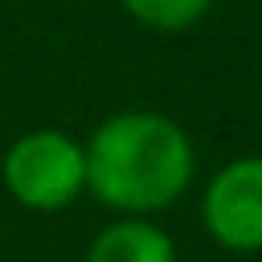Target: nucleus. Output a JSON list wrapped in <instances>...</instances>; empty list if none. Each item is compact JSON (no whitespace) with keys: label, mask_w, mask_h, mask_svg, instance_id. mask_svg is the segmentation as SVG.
I'll return each instance as SVG.
<instances>
[{"label":"nucleus","mask_w":262,"mask_h":262,"mask_svg":"<svg viewBox=\"0 0 262 262\" xmlns=\"http://www.w3.org/2000/svg\"><path fill=\"white\" fill-rule=\"evenodd\" d=\"M123 8L151 25V29H164V33H176V29H188L205 16L209 0H123Z\"/></svg>","instance_id":"nucleus-5"},{"label":"nucleus","mask_w":262,"mask_h":262,"mask_svg":"<svg viewBox=\"0 0 262 262\" xmlns=\"http://www.w3.org/2000/svg\"><path fill=\"white\" fill-rule=\"evenodd\" d=\"M8 196L29 213H61L86 192V147L53 127L25 131L0 160Z\"/></svg>","instance_id":"nucleus-2"},{"label":"nucleus","mask_w":262,"mask_h":262,"mask_svg":"<svg viewBox=\"0 0 262 262\" xmlns=\"http://www.w3.org/2000/svg\"><path fill=\"white\" fill-rule=\"evenodd\" d=\"M86 147V192L115 213L168 209L192 180L196 156L180 123L156 111H123L94 127Z\"/></svg>","instance_id":"nucleus-1"},{"label":"nucleus","mask_w":262,"mask_h":262,"mask_svg":"<svg viewBox=\"0 0 262 262\" xmlns=\"http://www.w3.org/2000/svg\"><path fill=\"white\" fill-rule=\"evenodd\" d=\"M86 262H176L172 237L147 217H119L94 233Z\"/></svg>","instance_id":"nucleus-4"},{"label":"nucleus","mask_w":262,"mask_h":262,"mask_svg":"<svg viewBox=\"0 0 262 262\" xmlns=\"http://www.w3.org/2000/svg\"><path fill=\"white\" fill-rule=\"evenodd\" d=\"M205 229L217 246L233 254L262 250V156H242L225 164L201 201Z\"/></svg>","instance_id":"nucleus-3"}]
</instances>
